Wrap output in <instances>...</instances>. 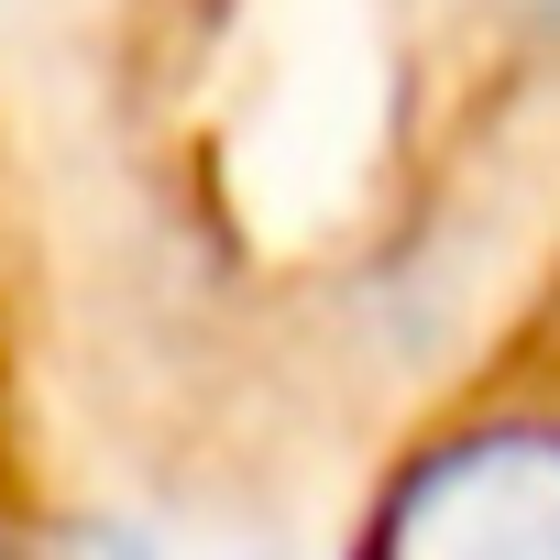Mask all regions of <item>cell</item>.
<instances>
[{
  "instance_id": "1",
  "label": "cell",
  "mask_w": 560,
  "mask_h": 560,
  "mask_svg": "<svg viewBox=\"0 0 560 560\" xmlns=\"http://www.w3.org/2000/svg\"><path fill=\"white\" fill-rule=\"evenodd\" d=\"M0 143L100 505L275 549L560 264V0H0Z\"/></svg>"
},
{
  "instance_id": "2",
  "label": "cell",
  "mask_w": 560,
  "mask_h": 560,
  "mask_svg": "<svg viewBox=\"0 0 560 560\" xmlns=\"http://www.w3.org/2000/svg\"><path fill=\"white\" fill-rule=\"evenodd\" d=\"M330 560H560V264L374 462Z\"/></svg>"
}]
</instances>
